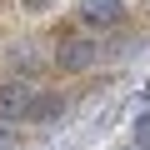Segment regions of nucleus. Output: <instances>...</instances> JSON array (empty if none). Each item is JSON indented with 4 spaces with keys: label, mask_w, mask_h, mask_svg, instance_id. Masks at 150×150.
<instances>
[{
    "label": "nucleus",
    "mask_w": 150,
    "mask_h": 150,
    "mask_svg": "<svg viewBox=\"0 0 150 150\" xmlns=\"http://www.w3.org/2000/svg\"><path fill=\"white\" fill-rule=\"evenodd\" d=\"M95 60H100V40H95V35H60V45H55V65H60V70L80 75V70H90Z\"/></svg>",
    "instance_id": "obj_1"
},
{
    "label": "nucleus",
    "mask_w": 150,
    "mask_h": 150,
    "mask_svg": "<svg viewBox=\"0 0 150 150\" xmlns=\"http://www.w3.org/2000/svg\"><path fill=\"white\" fill-rule=\"evenodd\" d=\"M30 80L25 75H10V80H0V120H20L25 105H30Z\"/></svg>",
    "instance_id": "obj_2"
},
{
    "label": "nucleus",
    "mask_w": 150,
    "mask_h": 150,
    "mask_svg": "<svg viewBox=\"0 0 150 150\" xmlns=\"http://www.w3.org/2000/svg\"><path fill=\"white\" fill-rule=\"evenodd\" d=\"M80 20L90 30H110L125 20V0H80Z\"/></svg>",
    "instance_id": "obj_3"
},
{
    "label": "nucleus",
    "mask_w": 150,
    "mask_h": 150,
    "mask_svg": "<svg viewBox=\"0 0 150 150\" xmlns=\"http://www.w3.org/2000/svg\"><path fill=\"white\" fill-rule=\"evenodd\" d=\"M60 110H65V95H55V90H35L20 120H25V125H45V120H55Z\"/></svg>",
    "instance_id": "obj_4"
},
{
    "label": "nucleus",
    "mask_w": 150,
    "mask_h": 150,
    "mask_svg": "<svg viewBox=\"0 0 150 150\" xmlns=\"http://www.w3.org/2000/svg\"><path fill=\"white\" fill-rule=\"evenodd\" d=\"M130 150H150V110L135 115V125H130Z\"/></svg>",
    "instance_id": "obj_5"
},
{
    "label": "nucleus",
    "mask_w": 150,
    "mask_h": 150,
    "mask_svg": "<svg viewBox=\"0 0 150 150\" xmlns=\"http://www.w3.org/2000/svg\"><path fill=\"white\" fill-rule=\"evenodd\" d=\"M15 60H20V70H35V65H40V55H35V45H20V55H15Z\"/></svg>",
    "instance_id": "obj_6"
},
{
    "label": "nucleus",
    "mask_w": 150,
    "mask_h": 150,
    "mask_svg": "<svg viewBox=\"0 0 150 150\" xmlns=\"http://www.w3.org/2000/svg\"><path fill=\"white\" fill-rule=\"evenodd\" d=\"M20 5H25V10H30V15H40V10H45V5H50V0H20Z\"/></svg>",
    "instance_id": "obj_7"
}]
</instances>
